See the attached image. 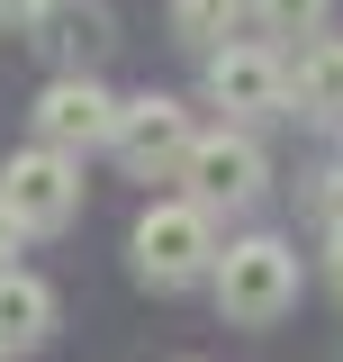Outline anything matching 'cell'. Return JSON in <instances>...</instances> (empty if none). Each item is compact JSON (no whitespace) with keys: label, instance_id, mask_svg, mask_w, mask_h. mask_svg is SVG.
<instances>
[{"label":"cell","instance_id":"cell-1","mask_svg":"<svg viewBox=\"0 0 343 362\" xmlns=\"http://www.w3.org/2000/svg\"><path fill=\"white\" fill-rule=\"evenodd\" d=\"M289 299H299V254H289L280 235L226 245V263H217V308L235 317V326H271V317H289Z\"/></svg>","mask_w":343,"mask_h":362},{"label":"cell","instance_id":"cell-2","mask_svg":"<svg viewBox=\"0 0 343 362\" xmlns=\"http://www.w3.org/2000/svg\"><path fill=\"white\" fill-rule=\"evenodd\" d=\"M208 254H217V235H208V209H199V199H163V209H145V218H136V272H145V281H163V290L199 281Z\"/></svg>","mask_w":343,"mask_h":362},{"label":"cell","instance_id":"cell-3","mask_svg":"<svg viewBox=\"0 0 343 362\" xmlns=\"http://www.w3.org/2000/svg\"><path fill=\"white\" fill-rule=\"evenodd\" d=\"M0 209H9L18 226H37V235H54V226L82 209V163H73V154H54V145L9 154V173H0Z\"/></svg>","mask_w":343,"mask_h":362},{"label":"cell","instance_id":"cell-4","mask_svg":"<svg viewBox=\"0 0 343 362\" xmlns=\"http://www.w3.org/2000/svg\"><path fill=\"white\" fill-rule=\"evenodd\" d=\"M109 145H118V163H127L136 181H163V173L190 163V145H199V136H190V109H181V100L145 90V100L118 109V136H109Z\"/></svg>","mask_w":343,"mask_h":362},{"label":"cell","instance_id":"cell-5","mask_svg":"<svg viewBox=\"0 0 343 362\" xmlns=\"http://www.w3.org/2000/svg\"><path fill=\"white\" fill-rule=\"evenodd\" d=\"M37 136L54 154H90V145L118 136V100L90 82V73H64V82H45V100H37Z\"/></svg>","mask_w":343,"mask_h":362},{"label":"cell","instance_id":"cell-6","mask_svg":"<svg viewBox=\"0 0 343 362\" xmlns=\"http://www.w3.org/2000/svg\"><path fill=\"white\" fill-rule=\"evenodd\" d=\"M208 100L235 109V118H271V109H289V73L262 45H217L208 54Z\"/></svg>","mask_w":343,"mask_h":362},{"label":"cell","instance_id":"cell-7","mask_svg":"<svg viewBox=\"0 0 343 362\" xmlns=\"http://www.w3.org/2000/svg\"><path fill=\"white\" fill-rule=\"evenodd\" d=\"M181 173H190V190H199V209H244V199L262 190V145L253 136H199Z\"/></svg>","mask_w":343,"mask_h":362},{"label":"cell","instance_id":"cell-8","mask_svg":"<svg viewBox=\"0 0 343 362\" xmlns=\"http://www.w3.org/2000/svg\"><path fill=\"white\" fill-rule=\"evenodd\" d=\"M45 326H54V290L37 272H0V344L28 354V344H45Z\"/></svg>","mask_w":343,"mask_h":362},{"label":"cell","instance_id":"cell-9","mask_svg":"<svg viewBox=\"0 0 343 362\" xmlns=\"http://www.w3.org/2000/svg\"><path fill=\"white\" fill-rule=\"evenodd\" d=\"M289 100H299V118H335L343 127V45H307L299 73H289Z\"/></svg>","mask_w":343,"mask_h":362},{"label":"cell","instance_id":"cell-10","mask_svg":"<svg viewBox=\"0 0 343 362\" xmlns=\"http://www.w3.org/2000/svg\"><path fill=\"white\" fill-rule=\"evenodd\" d=\"M235 18H244V0H172V37L217 54V45L235 37Z\"/></svg>","mask_w":343,"mask_h":362},{"label":"cell","instance_id":"cell-11","mask_svg":"<svg viewBox=\"0 0 343 362\" xmlns=\"http://www.w3.org/2000/svg\"><path fill=\"white\" fill-rule=\"evenodd\" d=\"M253 9H262L271 37H316L325 28V0H253Z\"/></svg>","mask_w":343,"mask_h":362},{"label":"cell","instance_id":"cell-12","mask_svg":"<svg viewBox=\"0 0 343 362\" xmlns=\"http://www.w3.org/2000/svg\"><path fill=\"white\" fill-rule=\"evenodd\" d=\"M100 9H73V18H64V37H54V54H73V64H82V54H100Z\"/></svg>","mask_w":343,"mask_h":362},{"label":"cell","instance_id":"cell-13","mask_svg":"<svg viewBox=\"0 0 343 362\" xmlns=\"http://www.w3.org/2000/svg\"><path fill=\"white\" fill-rule=\"evenodd\" d=\"M45 9H54V0H0V18H9V28H28V18H45Z\"/></svg>","mask_w":343,"mask_h":362},{"label":"cell","instance_id":"cell-14","mask_svg":"<svg viewBox=\"0 0 343 362\" xmlns=\"http://www.w3.org/2000/svg\"><path fill=\"white\" fill-rule=\"evenodd\" d=\"M9 254H18V218L0 209V272H9Z\"/></svg>","mask_w":343,"mask_h":362},{"label":"cell","instance_id":"cell-15","mask_svg":"<svg viewBox=\"0 0 343 362\" xmlns=\"http://www.w3.org/2000/svg\"><path fill=\"white\" fill-rule=\"evenodd\" d=\"M325 272H335V290H343V218H335V245H325Z\"/></svg>","mask_w":343,"mask_h":362}]
</instances>
